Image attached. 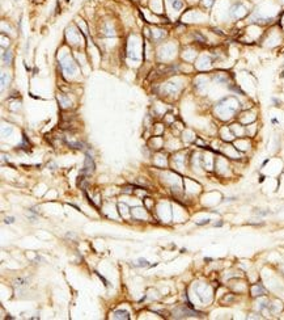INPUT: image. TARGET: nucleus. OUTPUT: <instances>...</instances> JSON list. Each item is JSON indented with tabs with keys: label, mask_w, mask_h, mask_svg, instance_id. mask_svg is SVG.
<instances>
[{
	"label": "nucleus",
	"mask_w": 284,
	"mask_h": 320,
	"mask_svg": "<svg viewBox=\"0 0 284 320\" xmlns=\"http://www.w3.org/2000/svg\"><path fill=\"white\" fill-rule=\"evenodd\" d=\"M230 13H232L233 17H242V16L246 13V11L241 4H236L232 9H230Z\"/></svg>",
	"instance_id": "f257e3e1"
},
{
	"label": "nucleus",
	"mask_w": 284,
	"mask_h": 320,
	"mask_svg": "<svg viewBox=\"0 0 284 320\" xmlns=\"http://www.w3.org/2000/svg\"><path fill=\"white\" fill-rule=\"evenodd\" d=\"M114 318H117V319H121V318L130 319V316H128V312H126V311H115L114 312Z\"/></svg>",
	"instance_id": "f03ea898"
},
{
	"label": "nucleus",
	"mask_w": 284,
	"mask_h": 320,
	"mask_svg": "<svg viewBox=\"0 0 284 320\" xmlns=\"http://www.w3.org/2000/svg\"><path fill=\"white\" fill-rule=\"evenodd\" d=\"M265 294V290H263L260 286H254L253 287V295L257 296V295H263Z\"/></svg>",
	"instance_id": "7ed1b4c3"
},
{
	"label": "nucleus",
	"mask_w": 284,
	"mask_h": 320,
	"mask_svg": "<svg viewBox=\"0 0 284 320\" xmlns=\"http://www.w3.org/2000/svg\"><path fill=\"white\" fill-rule=\"evenodd\" d=\"M11 59H12V55H11V51H5L3 52V62L7 64L11 63Z\"/></svg>",
	"instance_id": "20e7f679"
},
{
	"label": "nucleus",
	"mask_w": 284,
	"mask_h": 320,
	"mask_svg": "<svg viewBox=\"0 0 284 320\" xmlns=\"http://www.w3.org/2000/svg\"><path fill=\"white\" fill-rule=\"evenodd\" d=\"M182 5H183V4H182V1H180V0H174V1H173V8H174V9H177V11H178V9L182 8Z\"/></svg>",
	"instance_id": "39448f33"
},
{
	"label": "nucleus",
	"mask_w": 284,
	"mask_h": 320,
	"mask_svg": "<svg viewBox=\"0 0 284 320\" xmlns=\"http://www.w3.org/2000/svg\"><path fill=\"white\" fill-rule=\"evenodd\" d=\"M138 262H139V264H136V266H149L148 261H147V260H144V259H140Z\"/></svg>",
	"instance_id": "423d86ee"
},
{
	"label": "nucleus",
	"mask_w": 284,
	"mask_h": 320,
	"mask_svg": "<svg viewBox=\"0 0 284 320\" xmlns=\"http://www.w3.org/2000/svg\"><path fill=\"white\" fill-rule=\"evenodd\" d=\"M13 218L12 217H8V218H5V223H13Z\"/></svg>",
	"instance_id": "0eeeda50"
},
{
	"label": "nucleus",
	"mask_w": 284,
	"mask_h": 320,
	"mask_svg": "<svg viewBox=\"0 0 284 320\" xmlns=\"http://www.w3.org/2000/svg\"><path fill=\"white\" fill-rule=\"evenodd\" d=\"M213 3V0H204V4L206 5H211Z\"/></svg>",
	"instance_id": "6e6552de"
}]
</instances>
